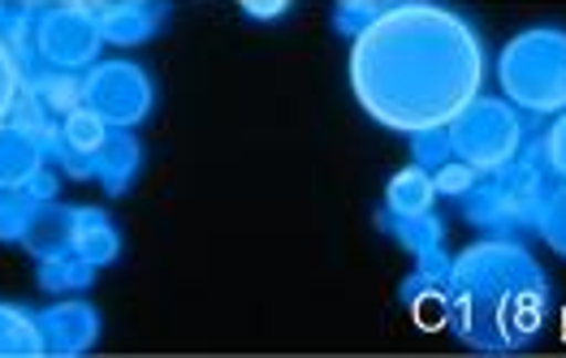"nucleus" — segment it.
I'll list each match as a JSON object with an SVG mask.
<instances>
[{"label": "nucleus", "instance_id": "nucleus-1", "mask_svg": "<svg viewBox=\"0 0 566 358\" xmlns=\"http://www.w3.org/2000/svg\"><path fill=\"white\" fill-rule=\"evenodd\" d=\"M484 78V48L463 13L432 0H398L350 52L359 104L394 130L446 126Z\"/></svg>", "mask_w": 566, "mask_h": 358}, {"label": "nucleus", "instance_id": "nucleus-2", "mask_svg": "<svg viewBox=\"0 0 566 358\" xmlns=\"http://www.w3.org/2000/svg\"><path fill=\"white\" fill-rule=\"evenodd\" d=\"M446 298V324L480 355H515L532 346L554 312L545 272L515 238H493L463 251L454 260Z\"/></svg>", "mask_w": 566, "mask_h": 358}, {"label": "nucleus", "instance_id": "nucleus-3", "mask_svg": "<svg viewBox=\"0 0 566 358\" xmlns=\"http://www.w3.org/2000/svg\"><path fill=\"white\" fill-rule=\"evenodd\" d=\"M502 95L527 113H563L566 108V31L532 27L506 40L497 52Z\"/></svg>", "mask_w": 566, "mask_h": 358}, {"label": "nucleus", "instance_id": "nucleus-4", "mask_svg": "<svg viewBox=\"0 0 566 358\" xmlns=\"http://www.w3.org/2000/svg\"><path fill=\"white\" fill-rule=\"evenodd\" d=\"M450 147L463 165H472L480 173H497L511 160H520L523 151V117L511 99H493V95H472L450 122Z\"/></svg>", "mask_w": 566, "mask_h": 358}, {"label": "nucleus", "instance_id": "nucleus-5", "mask_svg": "<svg viewBox=\"0 0 566 358\" xmlns=\"http://www.w3.org/2000/svg\"><path fill=\"white\" fill-rule=\"evenodd\" d=\"M99 27H95L92 0H61L52 9H40L35 27H31V56L44 61L48 70H92L99 61Z\"/></svg>", "mask_w": 566, "mask_h": 358}, {"label": "nucleus", "instance_id": "nucleus-6", "mask_svg": "<svg viewBox=\"0 0 566 358\" xmlns=\"http://www.w3.org/2000/svg\"><path fill=\"white\" fill-rule=\"evenodd\" d=\"M83 104L108 122V130H135L151 117L156 87L135 61H95L83 78Z\"/></svg>", "mask_w": 566, "mask_h": 358}, {"label": "nucleus", "instance_id": "nucleus-7", "mask_svg": "<svg viewBox=\"0 0 566 358\" xmlns=\"http://www.w3.org/2000/svg\"><path fill=\"white\" fill-rule=\"evenodd\" d=\"M92 13L104 44L135 48L147 44L165 27L169 4L165 0H92Z\"/></svg>", "mask_w": 566, "mask_h": 358}, {"label": "nucleus", "instance_id": "nucleus-8", "mask_svg": "<svg viewBox=\"0 0 566 358\" xmlns=\"http://www.w3.org/2000/svg\"><path fill=\"white\" fill-rule=\"evenodd\" d=\"M104 138H108V122L83 104V108H74V113L61 117L56 143H52L48 156H56V160L65 165V173L87 181V178H95V151L104 147Z\"/></svg>", "mask_w": 566, "mask_h": 358}, {"label": "nucleus", "instance_id": "nucleus-9", "mask_svg": "<svg viewBox=\"0 0 566 358\" xmlns=\"http://www.w3.org/2000/svg\"><path fill=\"white\" fill-rule=\"evenodd\" d=\"M40 324H44L48 355H92V346L99 341V312L92 303H78V294L48 307Z\"/></svg>", "mask_w": 566, "mask_h": 358}, {"label": "nucleus", "instance_id": "nucleus-10", "mask_svg": "<svg viewBox=\"0 0 566 358\" xmlns=\"http://www.w3.org/2000/svg\"><path fill=\"white\" fill-rule=\"evenodd\" d=\"M143 169V143L130 130H108L104 138V147L95 151V178L99 186L113 194V199H122L135 178H139Z\"/></svg>", "mask_w": 566, "mask_h": 358}, {"label": "nucleus", "instance_id": "nucleus-11", "mask_svg": "<svg viewBox=\"0 0 566 358\" xmlns=\"http://www.w3.org/2000/svg\"><path fill=\"white\" fill-rule=\"evenodd\" d=\"M70 251L87 260L92 268H108L122 255V233L99 208H74V229H70Z\"/></svg>", "mask_w": 566, "mask_h": 358}, {"label": "nucleus", "instance_id": "nucleus-12", "mask_svg": "<svg viewBox=\"0 0 566 358\" xmlns=\"http://www.w3.org/2000/svg\"><path fill=\"white\" fill-rule=\"evenodd\" d=\"M463 217H468L475 229H489L493 238H515V233H523L497 173H489V178L480 173V181L463 194Z\"/></svg>", "mask_w": 566, "mask_h": 358}, {"label": "nucleus", "instance_id": "nucleus-13", "mask_svg": "<svg viewBox=\"0 0 566 358\" xmlns=\"http://www.w3.org/2000/svg\"><path fill=\"white\" fill-rule=\"evenodd\" d=\"M70 229H74V208H61L56 199L52 203H31V221H27V233H22V246L35 260L61 255V251H70Z\"/></svg>", "mask_w": 566, "mask_h": 358}, {"label": "nucleus", "instance_id": "nucleus-14", "mask_svg": "<svg viewBox=\"0 0 566 358\" xmlns=\"http://www.w3.org/2000/svg\"><path fill=\"white\" fill-rule=\"evenodd\" d=\"M40 165H48L44 147L18 126L0 122V190H22Z\"/></svg>", "mask_w": 566, "mask_h": 358}, {"label": "nucleus", "instance_id": "nucleus-15", "mask_svg": "<svg viewBox=\"0 0 566 358\" xmlns=\"http://www.w3.org/2000/svg\"><path fill=\"white\" fill-rule=\"evenodd\" d=\"M0 355H48L40 315L27 312V307H13V303H0Z\"/></svg>", "mask_w": 566, "mask_h": 358}, {"label": "nucleus", "instance_id": "nucleus-16", "mask_svg": "<svg viewBox=\"0 0 566 358\" xmlns=\"http://www.w3.org/2000/svg\"><path fill=\"white\" fill-rule=\"evenodd\" d=\"M22 91H31L52 117H65V113L83 108V78L65 74V70H27Z\"/></svg>", "mask_w": 566, "mask_h": 358}, {"label": "nucleus", "instance_id": "nucleus-17", "mask_svg": "<svg viewBox=\"0 0 566 358\" xmlns=\"http://www.w3.org/2000/svg\"><path fill=\"white\" fill-rule=\"evenodd\" d=\"M432 199H437V186H432V173L411 165L402 173H394L389 186H385V208L389 217H416V212H432Z\"/></svg>", "mask_w": 566, "mask_h": 358}, {"label": "nucleus", "instance_id": "nucleus-18", "mask_svg": "<svg viewBox=\"0 0 566 358\" xmlns=\"http://www.w3.org/2000/svg\"><path fill=\"white\" fill-rule=\"evenodd\" d=\"M95 272L87 260H78L74 251H61V255H48L40 260V268H35V281H40V289L48 294H83V289H92Z\"/></svg>", "mask_w": 566, "mask_h": 358}, {"label": "nucleus", "instance_id": "nucleus-19", "mask_svg": "<svg viewBox=\"0 0 566 358\" xmlns=\"http://www.w3.org/2000/svg\"><path fill=\"white\" fill-rule=\"evenodd\" d=\"M385 233H394V242L398 246H407L411 255H420L428 246H441V238H446V224L437 221L432 212H416V217H385L380 221Z\"/></svg>", "mask_w": 566, "mask_h": 358}, {"label": "nucleus", "instance_id": "nucleus-20", "mask_svg": "<svg viewBox=\"0 0 566 358\" xmlns=\"http://www.w3.org/2000/svg\"><path fill=\"white\" fill-rule=\"evenodd\" d=\"M394 4H398V0H337V9H333V31L346 35V40H359L368 27H377Z\"/></svg>", "mask_w": 566, "mask_h": 358}, {"label": "nucleus", "instance_id": "nucleus-21", "mask_svg": "<svg viewBox=\"0 0 566 358\" xmlns=\"http://www.w3.org/2000/svg\"><path fill=\"white\" fill-rule=\"evenodd\" d=\"M454 160V147H450V130L446 126H424V130H411V165H420L428 173H437L441 165Z\"/></svg>", "mask_w": 566, "mask_h": 358}, {"label": "nucleus", "instance_id": "nucleus-22", "mask_svg": "<svg viewBox=\"0 0 566 358\" xmlns=\"http://www.w3.org/2000/svg\"><path fill=\"white\" fill-rule=\"evenodd\" d=\"M536 233L545 238V246H554L566 260V186H549L541 217H536Z\"/></svg>", "mask_w": 566, "mask_h": 358}, {"label": "nucleus", "instance_id": "nucleus-23", "mask_svg": "<svg viewBox=\"0 0 566 358\" xmlns=\"http://www.w3.org/2000/svg\"><path fill=\"white\" fill-rule=\"evenodd\" d=\"M31 221V199L22 190H0V242H22Z\"/></svg>", "mask_w": 566, "mask_h": 358}, {"label": "nucleus", "instance_id": "nucleus-24", "mask_svg": "<svg viewBox=\"0 0 566 358\" xmlns=\"http://www.w3.org/2000/svg\"><path fill=\"white\" fill-rule=\"evenodd\" d=\"M475 181H480V169L463 165V160H450V165H441V169L432 173V186H437V194H446V199H463V194L472 190Z\"/></svg>", "mask_w": 566, "mask_h": 358}, {"label": "nucleus", "instance_id": "nucleus-25", "mask_svg": "<svg viewBox=\"0 0 566 358\" xmlns=\"http://www.w3.org/2000/svg\"><path fill=\"white\" fill-rule=\"evenodd\" d=\"M407 307L416 312V324H420V328H437V324H446V319H450V298H446V289H441V285L420 289Z\"/></svg>", "mask_w": 566, "mask_h": 358}, {"label": "nucleus", "instance_id": "nucleus-26", "mask_svg": "<svg viewBox=\"0 0 566 358\" xmlns=\"http://www.w3.org/2000/svg\"><path fill=\"white\" fill-rule=\"evenodd\" d=\"M536 156L545 160V169H549V173H558V178L566 181V108L558 113V122L545 130L541 147H536Z\"/></svg>", "mask_w": 566, "mask_h": 358}, {"label": "nucleus", "instance_id": "nucleus-27", "mask_svg": "<svg viewBox=\"0 0 566 358\" xmlns=\"http://www.w3.org/2000/svg\"><path fill=\"white\" fill-rule=\"evenodd\" d=\"M22 74H27V65L18 61V52L0 40V122H4V113H9V104H13V95L22 91Z\"/></svg>", "mask_w": 566, "mask_h": 358}, {"label": "nucleus", "instance_id": "nucleus-28", "mask_svg": "<svg viewBox=\"0 0 566 358\" xmlns=\"http://www.w3.org/2000/svg\"><path fill=\"white\" fill-rule=\"evenodd\" d=\"M416 272H420L424 281L446 289V285H450V272H454V255H450L446 246H428V251L416 255Z\"/></svg>", "mask_w": 566, "mask_h": 358}, {"label": "nucleus", "instance_id": "nucleus-29", "mask_svg": "<svg viewBox=\"0 0 566 358\" xmlns=\"http://www.w3.org/2000/svg\"><path fill=\"white\" fill-rule=\"evenodd\" d=\"M56 190H61V178H56L48 165H40V169L31 173V181L22 186V194H27L31 203H52V199H56Z\"/></svg>", "mask_w": 566, "mask_h": 358}, {"label": "nucleus", "instance_id": "nucleus-30", "mask_svg": "<svg viewBox=\"0 0 566 358\" xmlns=\"http://www.w3.org/2000/svg\"><path fill=\"white\" fill-rule=\"evenodd\" d=\"M290 4L294 0H242V13L251 18V22H277L290 13Z\"/></svg>", "mask_w": 566, "mask_h": 358}]
</instances>
